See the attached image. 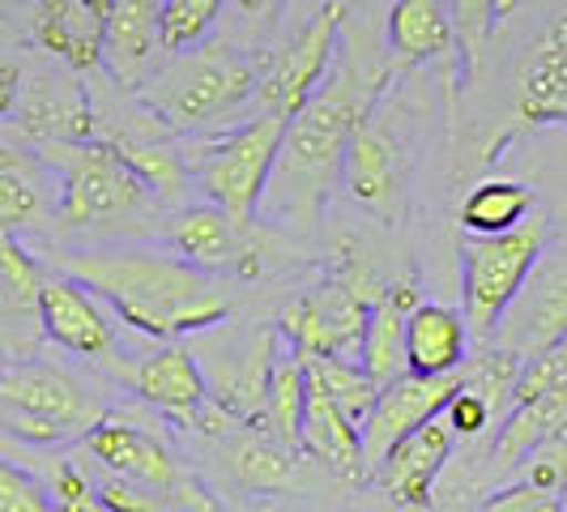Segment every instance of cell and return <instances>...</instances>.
Instances as JSON below:
<instances>
[{
    "instance_id": "6da1fadb",
    "label": "cell",
    "mask_w": 567,
    "mask_h": 512,
    "mask_svg": "<svg viewBox=\"0 0 567 512\" xmlns=\"http://www.w3.org/2000/svg\"><path fill=\"white\" fill-rule=\"evenodd\" d=\"M60 274L99 295L120 325L150 341L197 338L218 329L230 316L227 295L214 274H200L184 256L158 248H90L64 253L56 260Z\"/></svg>"
},
{
    "instance_id": "7a4b0ae2",
    "label": "cell",
    "mask_w": 567,
    "mask_h": 512,
    "mask_svg": "<svg viewBox=\"0 0 567 512\" xmlns=\"http://www.w3.org/2000/svg\"><path fill=\"white\" fill-rule=\"evenodd\" d=\"M380 82L384 78L375 69H359L354 60H346L338 73L329 82H320L312 99L286 120L282 150H278V163L269 175V188L260 197V209L274 223L316 231L324 205H329V193L341 180L350 133L371 115Z\"/></svg>"
},
{
    "instance_id": "3957f363",
    "label": "cell",
    "mask_w": 567,
    "mask_h": 512,
    "mask_svg": "<svg viewBox=\"0 0 567 512\" xmlns=\"http://www.w3.org/2000/svg\"><path fill=\"white\" fill-rule=\"evenodd\" d=\"M256 64L230 43H197L188 52H171L167 64L137 90V103L167 133L214 137L227 133L230 120L256 103Z\"/></svg>"
},
{
    "instance_id": "277c9868",
    "label": "cell",
    "mask_w": 567,
    "mask_h": 512,
    "mask_svg": "<svg viewBox=\"0 0 567 512\" xmlns=\"http://www.w3.org/2000/svg\"><path fill=\"white\" fill-rule=\"evenodd\" d=\"M60 175L56 223L69 231H120L145 223L163 201L145 188V180L128 167L107 142L34 145Z\"/></svg>"
},
{
    "instance_id": "5b68a950",
    "label": "cell",
    "mask_w": 567,
    "mask_h": 512,
    "mask_svg": "<svg viewBox=\"0 0 567 512\" xmlns=\"http://www.w3.org/2000/svg\"><path fill=\"white\" fill-rule=\"evenodd\" d=\"M380 290H384V283L375 278L368 253H359V248L346 244L338 265H333V274L282 308V316H278V338L295 355L359 359V341H363L368 313Z\"/></svg>"
},
{
    "instance_id": "8992f818",
    "label": "cell",
    "mask_w": 567,
    "mask_h": 512,
    "mask_svg": "<svg viewBox=\"0 0 567 512\" xmlns=\"http://www.w3.org/2000/svg\"><path fill=\"white\" fill-rule=\"evenodd\" d=\"M103 414H107L103 398L78 371L48 363L39 355L0 368V423L27 444L78 440Z\"/></svg>"
},
{
    "instance_id": "52a82bcc",
    "label": "cell",
    "mask_w": 567,
    "mask_h": 512,
    "mask_svg": "<svg viewBox=\"0 0 567 512\" xmlns=\"http://www.w3.org/2000/svg\"><path fill=\"white\" fill-rule=\"evenodd\" d=\"M550 244V218L542 209H529L525 223L499 235H465L461 239V316L470 325V338L486 341L495 325L504 320L512 299L538 265V256Z\"/></svg>"
},
{
    "instance_id": "ba28073f",
    "label": "cell",
    "mask_w": 567,
    "mask_h": 512,
    "mask_svg": "<svg viewBox=\"0 0 567 512\" xmlns=\"http://www.w3.org/2000/svg\"><path fill=\"white\" fill-rule=\"evenodd\" d=\"M290 115L256 112L230 133H214V137H193L184 150L188 175L197 180L205 201H214L218 209H227L230 218H256L260 197L269 188V175L282 150V133Z\"/></svg>"
},
{
    "instance_id": "9c48e42d",
    "label": "cell",
    "mask_w": 567,
    "mask_h": 512,
    "mask_svg": "<svg viewBox=\"0 0 567 512\" xmlns=\"http://www.w3.org/2000/svg\"><path fill=\"white\" fill-rule=\"evenodd\" d=\"M115 371H120V380L137 398L150 401L154 410H163L175 423L205 431V436H227L230 427H235L227 410H218L209 401L197 355H193V346H184L179 338L154 341L150 350L133 355L128 363H120Z\"/></svg>"
},
{
    "instance_id": "30bf717a",
    "label": "cell",
    "mask_w": 567,
    "mask_h": 512,
    "mask_svg": "<svg viewBox=\"0 0 567 512\" xmlns=\"http://www.w3.org/2000/svg\"><path fill=\"white\" fill-rule=\"evenodd\" d=\"M82 440L85 449H90V457L107 474H120V479H133V483L163 491L171 512H223L218 500L205 491V483H197L193 474H184L167 444L158 436L142 431L137 423H124V419H107L103 414Z\"/></svg>"
},
{
    "instance_id": "8fae6325",
    "label": "cell",
    "mask_w": 567,
    "mask_h": 512,
    "mask_svg": "<svg viewBox=\"0 0 567 512\" xmlns=\"http://www.w3.org/2000/svg\"><path fill=\"white\" fill-rule=\"evenodd\" d=\"M193 355L205 376L209 401L227 410L235 423H260L269 371L278 359V329H256L248 338L227 334V320L218 329H205L193 341Z\"/></svg>"
},
{
    "instance_id": "7c38bea8",
    "label": "cell",
    "mask_w": 567,
    "mask_h": 512,
    "mask_svg": "<svg viewBox=\"0 0 567 512\" xmlns=\"http://www.w3.org/2000/svg\"><path fill=\"white\" fill-rule=\"evenodd\" d=\"M171 253L197 265L200 274H235V278H260L269 227L256 218H230L214 201L188 205L171 218Z\"/></svg>"
},
{
    "instance_id": "4fadbf2b",
    "label": "cell",
    "mask_w": 567,
    "mask_h": 512,
    "mask_svg": "<svg viewBox=\"0 0 567 512\" xmlns=\"http://www.w3.org/2000/svg\"><path fill=\"white\" fill-rule=\"evenodd\" d=\"M13 124L30 145L90 142L99 133L94 99L82 85L78 69H34L22 73V90L13 103Z\"/></svg>"
},
{
    "instance_id": "5bb4252c",
    "label": "cell",
    "mask_w": 567,
    "mask_h": 512,
    "mask_svg": "<svg viewBox=\"0 0 567 512\" xmlns=\"http://www.w3.org/2000/svg\"><path fill=\"white\" fill-rule=\"evenodd\" d=\"M567 338V244L555 253H542L538 265L529 269V278L520 286V295L512 299L504 320L495 325L491 341H499L516 359H534L546 346Z\"/></svg>"
},
{
    "instance_id": "9a60e30c",
    "label": "cell",
    "mask_w": 567,
    "mask_h": 512,
    "mask_svg": "<svg viewBox=\"0 0 567 512\" xmlns=\"http://www.w3.org/2000/svg\"><path fill=\"white\" fill-rule=\"evenodd\" d=\"M341 18H346V0L320 4V13L299 30V39L260 78V85H256V112L295 115L312 99L320 82H324V73L333 69V57H338Z\"/></svg>"
},
{
    "instance_id": "2e32d148",
    "label": "cell",
    "mask_w": 567,
    "mask_h": 512,
    "mask_svg": "<svg viewBox=\"0 0 567 512\" xmlns=\"http://www.w3.org/2000/svg\"><path fill=\"white\" fill-rule=\"evenodd\" d=\"M39 320H43V338L56 341L60 350L94 359V363H112L120 359V341H115V316L99 295H90L78 278L43 269L39 283Z\"/></svg>"
},
{
    "instance_id": "e0dca14e",
    "label": "cell",
    "mask_w": 567,
    "mask_h": 512,
    "mask_svg": "<svg viewBox=\"0 0 567 512\" xmlns=\"http://www.w3.org/2000/svg\"><path fill=\"white\" fill-rule=\"evenodd\" d=\"M456 389H461V371H449V376H414V371H405L393 385H384V389L375 393L371 414L359 423L363 470L371 474L401 436H410V431L423 427L426 419L444 414V406L453 401Z\"/></svg>"
},
{
    "instance_id": "ac0fdd59",
    "label": "cell",
    "mask_w": 567,
    "mask_h": 512,
    "mask_svg": "<svg viewBox=\"0 0 567 512\" xmlns=\"http://www.w3.org/2000/svg\"><path fill=\"white\" fill-rule=\"evenodd\" d=\"M453 453H456L453 427L444 423V414H435V419H426L423 427H414L410 436H401L368 479L380 487L398 509H431L435 483H440V474L449 470Z\"/></svg>"
},
{
    "instance_id": "d6986e66",
    "label": "cell",
    "mask_w": 567,
    "mask_h": 512,
    "mask_svg": "<svg viewBox=\"0 0 567 512\" xmlns=\"http://www.w3.org/2000/svg\"><path fill=\"white\" fill-rule=\"evenodd\" d=\"M512 120L516 129L567 124V4L546 18L529 57L516 69Z\"/></svg>"
},
{
    "instance_id": "ffe728a7",
    "label": "cell",
    "mask_w": 567,
    "mask_h": 512,
    "mask_svg": "<svg viewBox=\"0 0 567 512\" xmlns=\"http://www.w3.org/2000/svg\"><path fill=\"white\" fill-rule=\"evenodd\" d=\"M39 283L43 265L22 248L18 235L0 231V368L34 359L43 346Z\"/></svg>"
},
{
    "instance_id": "44dd1931",
    "label": "cell",
    "mask_w": 567,
    "mask_h": 512,
    "mask_svg": "<svg viewBox=\"0 0 567 512\" xmlns=\"http://www.w3.org/2000/svg\"><path fill=\"white\" fill-rule=\"evenodd\" d=\"M60 175L56 167L22 142H0V231L4 235H30L56 223Z\"/></svg>"
},
{
    "instance_id": "7402d4cb",
    "label": "cell",
    "mask_w": 567,
    "mask_h": 512,
    "mask_svg": "<svg viewBox=\"0 0 567 512\" xmlns=\"http://www.w3.org/2000/svg\"><path fill=\"white\" fill-rule=\"evenodd\" d=\"M163 0H112L107 9V34H103V69L120 90H142L163 48V27H158Z\"/></svg>"
},
{
    "instance_id": "603a6c76",
    "label": "cell",
    "mask_w": 567,
    "mask_h": 512,
    "mask_svg": "<svg viewBox=\"0 0 567 512\" xmlns=\"http://www.w3.org/2000/svg\"><path fill=\"white\" fill-rule=\"evenodd\" d=\"M107 9H112V0H39L34 4V43L78 73L103 69Z\"/></svg>"
},
{
    "instance_id": "cb8c5ba5",
    "label": "cell",
    "mask_w": 567,
    "mask_h": 512,
    "mask_svg": "<svg viewBox=\"0 0 567 512\" xmlns=\"http://www.w3.org/2000/svg\"><path fill=\"white\" fill-rule=\"evenodd\" d=\"M341 184L350 188V197L359 201L375 218H398L401 214V158L398 145L384 129H375L363 120L350 145H346V163H341Z\"/></svg>"
},
{
    "instance_id": "d4e9b609",
    "label": "cell",
    "mask_w": 567,
    "mask_h": 512,
    "mask_svg": "<svg viewBox=\"0 0 567 512\" xmlns=\"http://www.w3.org/2000/svg\"><path fill=\"white\" fill-rule=\"evenodd\" d=\"M470 325L461 308L414 304L405 313V371L414 376H449L470 359Z\"/></svg>"
},
{
    "instance_id": "484cf974",
    "label": "cell",
    "mask_w": 567,
    "mask_h": 512,
    "mask_svg": "<svg viewBox=\"0 0 567 512\" xmlns=\"http://www.w3.org/2000/svg\"><path fill=\"white\" fill-rule=\"evenodd\" d=\"M299 453L316 457L320 465H329L333 474L350 479V483L368 479L359 427L341 414V406L320 389V380H312V376H308V401H303V423H299Z\"/></svg>"
},
{
    "instance_id": "4316f807",
    "label": "cell",
    "mask_w": 567,
    "mask_h": 512,
    "mask_svg": "<svg viewBox=\"0 0 567 512\" xmlns=\"http://www.w3.org/2000/svg\"><path fill=\"white\" fill-rule=\"evenodd\" d=\"M414 283L384 286L368 313V329L359 341V368L384 389L405 376V313L414 308Z\"/></svg>"
},
{
    "instance_id": "83f0119b",
    "label": "cell",
    "mask_w": 567,
    "mask_h": 512,
    "mask_svg": "<svg viewBox=\"0 0 567 512\" xmlns=\"http://www.w3.org/2000/svg\"><path fill=\"white\" fill-rule=\"evenodd\" d=\"M449 0H398L389 13V52L398 64H423L453 52Z\"/></svg>"
},
{
    "instance_id": "f1b7e54d",
    "label": "cell",
    "mask_w": 567,
    "mask_h": 512,
    "mask_svg": "<svg viewBox=\"0 0 567 512\" xmlns=\"http://www.w3.org/2000/svg\"><path fill=\"white\" fill-rule=\"evenodd\" d=\"M230 474L252 491H278L295 479V449H286L274 431L256 423H235L227 431Z\"/></svg>"
},
{
    "instance_id": "f546056e",
    "label": "cell",
    "mask_w": 567,
    "mask_h": 512,
    "mask_svg": "<svg viewBox=\"0 0 567 512\" xmlns=\"http://www.w3.org/2000/svg\"><path fill=\"white\" fill-rule=\"evenodd\" d=\"M534 209V188L520 184V180H483L474 184L461 209H456V223L465 235H499L512 231L516 223H525V214Z\"/></svg>"
},
{
    "instance_id": "4dcf8cb0",
    "label": "cell",
    "mask_w": 567,
    "mask_h": 512,
    "mask_svg": "<svg viewBox=\"0 0 567 512\" xmlns=\"http://www.w3.org/2000/svg\"><path fill=\"white\" fill-rule=\"evenodd\" d=\"M303 401H308V368H303V355H295V350L286 346V350H278V359H274L269 389H265V410H260V423L256 427L274 431L286 449L299 453Z\"/></svg>"
},
{
    "instance_id": "1f68e13d",
    "label": "cell",
    "mask_w": 567,
    "mask_h": 512,
    "mask_svg": "<svg viewBox=\"0 0 567 512\" xmlns=\"http://www.w3.org/2000/svg\"><path fill=\"white\" fill-rule=\"evenodd\" d=\"M308 376L320 380V389L341 406V414L359 427L375 406L380 385L371 380L368 371L359 368V359H338V355H303Z\"/></svg>"
},
{
    "instance_id": "d6a6232c",
    "label": "cell",
    "mask_w": 567,
    "mask_h": 512,
    "mask_svg": "<svg viewBox=\"0 0 567 512\" xmlns=\"http://www.w3.org/2000/svg\"><path fill=\"white\" fill-rule=\"evenodd\" d=\"M223 13V0H163L158 27H163V48L167 52H188L214 30Z\"/></svg>"
},
{
    "instance_id": "836d02e7",
    "label": "cell",
    "mask_w": 567,
    "mask_h": 512,
    "mask_svg": "<svg viewBox=\"0 0 567 512\" xmlns=\"http://www.w3.org/2000/svg\"><path fill=\"white\" fill-rule=\"evenodd\" d=\"M516 479H525V483L542 487V491H555V495H564L567 491V423L555 431V436H546L534 453L520 461V470H516Z\"/></svg>"
},
{
    "instance_id": "e575fe53",
    "label": "cell",
    "mask_w": 567,
    "mask_h": 512,
    "mask_svg": "<svg viewBox=\"0 0 567 512\" xmlns=\"http://www.w3.org/2000/svg\"><path fill=\"white\" fill-rule=\"evenodd\" d=\"M0 512H56V504H52V491L34 474L0 457Z\"/></svg>"
},
{
    "instance_id": "d590c367",
    "label": "cell",
    "mask_w": 567,
    "mask_h": 512,
    "mask_svg": "<svg viewBox=\"0 0 567 512\" xmlns=\"http://www.w3.org/2000/svg\"><path fill=\"white\" fill-rule=\"evenodd\" d=\"M495 406L483 398V393H474V389H456L453 393V401L444 406V423L453 427V436L461 440V444H478L486 431L495 427Z\"/></svg>"
},
{
    "instance_id": "8d00e7d4",
    "label": "cell",
    "mask_w": 567,
    "mask_h": 512,
    "mask_svg": "<svg viewBox=\"0 0 567 512\" xmlns=\"http://www.w3.org/2000/svg\"><path fill=\"white\" fill-rule=\"evenodd\" d=\"M48 491H52L56 512H112L103 500H99V491H94V483H90V474H82L73 461H60L56 470H52Z\"/></svg>"
},
{
    "instance_id": "74e56055",
    "label": "cell",
    "mask_w": 567,
    "mask_h": 512,
    "mask_svg": "<svg viewBox=\"0 0 567 512\" xmlns=\"http://www.w3.org/2000/svg\"><path fill=\"white\" fill-rule=\"evenodd\" d=\"M94 491H99V500L112 512H171L163 491H154V487H145V483H133V479H120V474H107V470H103V479L94 483Z\"/></svg>"
},
{
    "instance_id": "f35d334b",
    "label": "cell",
    "mask_w": 567,
    "mask_h": 512,
    "mask_svg": "<svg viewBox=\"0 0 567 512\" xmlns=\"http://www.w3.org/2000/svg\"><path fill=\"white\" fill-rule=\"evenodd\" d=\"M478 512H564V495L542 491V487L525 483V479H508V483H499L486 495Z\"/></svg>"
},
{
    "instance_id": "ab89813d",
    "label": "cell",
    "mask_w": 567,
    "mask_h": 512,
    "mask_svg": "<svg viewBox=\"0 0 567 512\" xmlns=\"http://www.w3.org/2000/svg\"><path fill=\"white\" fill-rule=\"evenodd\" d=\"M18 90H22V64L18 60H0V120L13 115Z\"/></svg>"
},
{
    "instance_id": "60d3db41",
    "label": "cell",
    "mask_w": 567,
    "mask_h": 512,
    "mask_svg": "<svg viewBox=\"0 0 567 512\" xmlns=\"http://www.w3.org/2000/svg\"><path fill=\"white\" fill-rule=\"evenodd\" d=\"M235 4H239L248 18H269V13H274L282 0H235Z\"/></svg>"
},
{
    "instance_id": "b9f144b4",
    "label": "cell",
    "mask_w": 567,
    "mask_h": 512,
    "mask_svg": "<svg viewBox=\"0 0 567 512\" xmlns=\"http://www.w3.org/2000/svg\"><path fill=\"white\" fill-rule=\"evenodd\" d=\"M520 0H495V22H504V18H512V9H516Z\"/></svg>"
},
{
    "instance_id": "7bdbcfd3",
    "label": "cell",
    "mask_w": 567,
    "mask_h": 512,
    "mask_svg": "<svg viewBox=\"0 0 567 512\" xmlns=\"http://www.w3.org/2000/svg\"><path fill=\"white\" fill-rule=\"evenodd\" d=\"M9 4H13V0H0V9H9Z\"/></svg>"
},
{
    "instance_id": "ee69618b",
    "label": "cell",
    "mask_w": 567,
    "mask_h": 512,
    "mask_svg": "<svg viewBox=\"0 0 567 512\" xmlns=\"http://www.w3.org/2000/svg\"><path fill=\"white\" fill-rule=\"evenodd\" d=\"M564 512H567V491H564Z\"/></svg>"
}]
</instances>
